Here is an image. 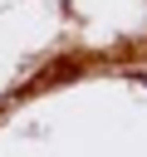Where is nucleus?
<instances>
[{"mask_svg": "<svg viewBox=\"0 0 147 157\" xmlns=\"http://www.w3.org/2000/svg\"><path fill=\"white\" fill-rule=\"evenodd\" d=\"M142 83H147V74H142Z\"/></svg>", "mask_w": 147, "mask_h": 157, "instance_id": "f257e3e1", "label": "nucleus"}]
</instances>
